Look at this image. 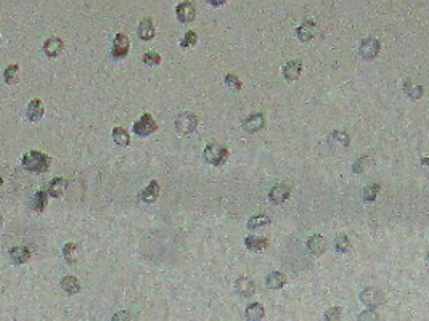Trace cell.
Masks as SVG:
<instances>
[{
	"label": "cell",
	"mask_w": 429,
	"mask_h": 321,
	"mask_svg": "<svg viewBox=\"0 0 429 321\" xmlns=\"http://www.w3.org/2000/svg\"><path fill=\"white\" fill-rule=\"evenodd\" d=\"M21 164L29 172L45 174V172H49V169H50L52 159L42 151H29L28 154L23 156Z\"/></svg>",
	"instance_id": "6da1fadb"
},
{
	"label": "cell",
	"mask_w": 429,
	"mask_h": 321,
	"mask_svg": "<svg viewBox=\"0 0 429 321\" xmlns=\"http://www.w3.org/2000/svg\"><path fill=\"white\" fill-rule=\"evenodd\" d=\"M203 154H204V159H206V162H208V164L220 167V166H224L228 160L230 151H228L227 146H224V144H220L217 142H211V143L206 144Z\"/></svg>",
	"instance_id": "7a4b0ae2"
},
{
	"label": "cell",
	"mask_w": 429,
	"mask_h": 321,
	"mask_svg": "<svg viewBox=\"0 0 429 321\" xmlns=\"http://www.w3.org/2000/svg\"><path fill=\"white\" fill-rule=\"evenodd\" d=\"M198 116L193 112H182L175 118V130L180 136H188L190 134H193L198 127Z\"/></svg>",
	"instance_id": "3957f363"
},
{
	"label": "cell",
	"mask_w": 429,
	"mask_h": 321,
	"mask_svg": "<svg viewBox=\"0 0 429 321\" xmlns=\"http://www.w3.org/2000/svg\"><path fill=\"white\" fill-rule=\"evenodd\" d=\"M360 302L366 305L368 308H378L386 302V297L381 289L370 286V288H365L363 291L360 292Z\"/></svg>",
	"instance_id": "277c9868"
},
{
	"label": "cell",
	"mask_w": 429,
	"mask_h": 321,
	"mask_svg": "<svg viewBox=\"0 0 429 321\" xmlns=\"http://www.w3.org/2000/svg\"><path fill=\"white\" fill-rule=\"evenodd\" d=\"M132 130L135 135H139V136H150L151 134H155L158 130V122L153 119V116L150 112H145L143 116L134 124Z\"/></svg>",
	"instance_id": "5b68a950"
},
{
	"label": "cell",
	"mask_w": 429,
	"mask_h": 321,
	"mask_svg": "<svg viewBox=\"0 0 429 321\" xmlns=\"http://www.w3.org/2000/svg\"><path fill=\"white\" fill-rule=\"evenodd\" d=\"M379 50H381V42L378 39H374V37H366V39L360 42V47H358L360 56L366 61L376 58Z\"/></svg>",
	"instance_id": "8992f818"
},
{
	"label": "cell",
	"mask_w": 429,
	"mask_h": 321,
	"mask_svg": "<svg viewBox=\"0 0 429 321\" xmlns=\"http://www.w3.org/2000/svg\"><path fill=\"white\" fill-rule=\"evenodd\" d=\"M130 50V40L129 37L126 34H116V37H114L113 40V48H111V56L114 60H122L127 56V53Z\"/></svg>",
	"instance_id": "52a82bcc"
},
{
	"label": "cell",
	"mask_w": 429,
	"mask_h": 321,
	"mask_svg": "<svg viewBox=\"0 0 429 321\" xmlns=\"http://www.w3.org/2000/svg\"><path fill=\"white\" fill-rule=\"evenodd\" d=\"M243 130L246 134H257L265 127V114L262 112H254L249 118H246L241 122Z\"/></svg>",
	"instance_id": "ba28073f"
},
{
	"label": "cell",
	"mask_w": 429,
	"mask_h": 321,
	"mask_svg": "<svg viewBox=\"0 0 429 321\" xmlns=\"http://www.w3.org/2000/svg\"><path fill=\"white\" fill-rule=\"evenodd\" d=\"M175 16H177V20L180 22H191L195 18H196V8L195 5L190 2V0H182V2L177 4V6H175Z\"/></svg>",
	"instance_id": "9c48e42d"
},
{
	"label": "cell",
	"mask_w": 429,
	"mask_h": 321,
	"mask_svg": "<svg viewBox=\"0 0 429 321\" xmlns=\"http://www.w3.org/2000/svg\"><path fill=\"white\" fill-rule=\"evenodd\" d=\"M159 193H161V186L159 183L156 180H151L147 186H145L140 193H139V200L140 202L143 204H153L155 202L158 198H159Z\"/></svg>",
	"instance_id": "30bf717a"
},
{
	"label": "cell",
	"mask_w": 429,
	"mask_h": 321,
	"mask_svg": "<svg viewBox=\"0 0 429 321\" xmlns=\"http://www.w3.org/2000/svg\"><path fill=\"white\" fill-rule=\"evenodd\" d=\"M291 196V186L286 183H278V185L272 186L269 191V198L273 204H283Z\"/></svg>",
	"instance_id": "8fae6325"
},
{
	"label": "cell",
	"mask_w": 429,
	"mask_h": 321,
	"mask_svg": "<svg viewBox=\"0 0 429 321\" xmlns=\"http://www.w3.org/2000/svg\"><path fill=\"white\" fill-rule=\"evenodd\" d=\"M317 32V24L312 20H304L301 26L296 29V36L301 42H310Z\"/></svg>",
	"instance_id": "7c38bea8"
},
{
	"label": "cell",
	"mask_w": 429,
	"mask_h": 321,
	"mask_svg": "<svg viewBox=\"0 0 429 321\" xmlns=\"http://www.w3.org/2000/svg\"><path fill=\"white\" fill-rule=\"evenodd\" d=\"M302 72V63L299 60H291L281 68V74L286 80H297Z\"/></svg>",
	"instance_id": "4fadbf2b"
},
{
	"label": "cell",
	"mask_w": 429,
	"mask_h": 321,
	"mask_svg": "<svg viewBox=\"0 0 429 321\" xmlns=\"http://www.w3.org/2000/svg\"><path fill=\"white\" fill-rule=\"evenodd\" d=\"M65 48V44L60 37H49L47 40L44 42V53L49 58H57L61 55V52Z\"/></svg>",
	"instance_id": "5bb4252c"
},
{
	"label": "cell",
	"mask_w": 429,
	"mask_h": 321,
	"mask_svg": "<svg viewBox=\"0 0 429 321\" xmlns=\"http://www.w3.org/2000/svg\"><path fill=\"white\" fill-rule=\"evenodd\" d=\"M307 249L313 257H320L326 250V241L321 234L315 233L307 240Z\"/></svg>",
	"instance_id": "9a60e30c"
},
{
	"label": "cell",
	"mask_w": 429,
	"mask_h": 321,
	"mask_svg": "<svg viewBox=\"0 0 429 321\" xmlns=\"http://www.w3.org/2000/svg\"><path fill=\"white\" fill-rule=\"evenodd\" d=\"M270 241L264 238V236H256V234H248L244 238V246L252 252H262L269 248Z\"/></svg>",
	"instance_id": "2e32d148"
},
{
	"label": "cell",
	"mask_w": 429,
	"mask_h": 321,
	"mask_svg": "<svg viewBox=\"0 0 429 321\" xmlns=\"http://www.w3.org/2000/svg\"><path fill=\"white\" fill-rule=\"evenodd\" d=\"M286 282H288L286 274L283 272H278V270L270 272L269 274H267V278H265V284H267V288H269V289H272V291H277V289L285 288Z\"/></svg>",
	"instance_id": "e0dca14e"
},
{
	"label": "cell",
	"mask_w": 429,
	"mask_h": 321,
	"mask_svg": "<svg viewBox=\"0 0 429 321\" xmlns=\"http://www.w3.org/2000/svg\"><path fill=\"white\" fill-rule=\"evenodd\" d=\"M235 288H236V291H238V294L243 296V297H246V299L256 294L254 281H252L251 278H248V276H240L238 280H236V282H235Z\"/></svg>",
	"instance_id": "ac0fdd59"
},
{
	"label": "cell",
	"mask_w": 429,
	"mask_h": 321,
	"mask_svg": "<svg viewBox=\"0 0 429 321\" xmlns=\"http://www.w3.org/2000/svg\"><path fill=\"white\" fill-rule=\"evenodd\" d=\"M402 90H403V94L407 95L410 100H413V102H416V100H419L421 96H423V86H421V84H418V82H413V80H410V79H405L403 80V84H402Z\"/></svg>",
	"instance_id": "d6986e66"
},
{
	"label": "cell",
	"mask_w": 429,
	"mask_h": 321,
	"mask_svg": "<svg viewBox=\"0 0 429 321\" xmlns=\"http://www.w3.org/2000/svg\"><path fill=\"white\" fill-rule=\"evenodd\" d=\"M44 112H45L44 103H42V100H39V98H34V100L28 104L26 116H28V119H29L31 122L41 120V119L44 118Z\"/></svg>",
	"instance_id": "ffe728a7"
},
{
	"label": "cell",
	"mask_w": 429,
	"mask_h": 321,
	"mask_svg": "<svg viewBox=\"0 0 429 321\" xmlns=\"http://www.w3.org/2000/svg\"><path fill=\"white\" fill-rule=\"evenodd\" d=\"M66 190H68V180L63 177H57L49 183L47 194L52 198H61L66 193Z\"/></svg>",
	"instance_id": "44dd1931"
},
{
	"label": "cell",
	"mask_w": 429,
	"mask_h": 321,
	"mask_svg": "<svg viewBox=\"0 0 429 321\" xmlns=\"http://www.w3.org/2000/svg\"><path fill=\"white\" fill-rule=\"evenodd\" d=\"M10 258L15 265H23L31 258V250L25 246H15L10 249Z\"/></svg>",
	"instance_id": "7402d4cb"
},
{
	"label": "cell",
	"mask_w": 429,
	"mask_h": 321,
	"mask_svg": "<svg viewBox=\"0 0 429 321\" xmlns=\"http://www.w3.org/2000/svg\"><path fill=\"white\" fill-rule=\"evenodd\" d=\"M244 316H246L248 321H259L265 316V308L262 304L259 302H252L249 304L246 310H244Z\"/></svg>",
	"instance_id": "603a6c76"
},
{
	"label": "cell",
	"mask_w": 429,
	"mask_h": 321,
	"mask_svg": "<svg viewBox=\"0 0 429 321\" xmlns=\"http://www.w3.org/2000/svg\"><path fill=\"white\" fill-rule=\"evenodd\" d=\"M139 37L142 40H151L155 37V24H153V20L150 16L143 18L139 24Z\"/></svg>",
	"instance_id": "cb8c5ba5"
},
{
	"label": "cell",
	"mask_w": 429,
	"mask_h": 321,
	"mask_svg": "<svg viewBox=\"0 0 429 321\" xmlns=\"http://www.w3.org/2000/svg\"><path fill=\"white\" fill-rule=\"evenodd\" d=\"M31 209L36 210V212H44L45 209H47L49 206V194L47 191H37V193L33 196V200H31Z\"/></svg>",
	"instance_id": "d4e9b609"
},
{
	"label": "cell",
	"mask_w": 429,
	"mask_h": 321,
	"mask_svg": "<svg viewBox=\"0 0 429 321\" xmlns=\"http://www.w3.org/2000/svg\"><path fill=\"white\" fill-rule=\"evenodd\" d=\"M60 286H61V289H63L66 294H70V296L78 294V292L81 291V282H79V280L76 278V276H71V274H68V276H65L63 280H61Z\"/></svg>",
	"instance_id": "484cf974"
},
{
	"label": "cell",
	"mask_w": 429,
	"mask_h": 321,
	"mask_svg": "<svg viewBox=\"0 0 429 321\" xmlns=\"http://www.w3.org/2000/svg\"><path fill=\"white\" fill-rule=\"evenodd\" d=\"M270 225V217L267 216L265 212H259L256 214V216H252L249 220H248V230H257V228H262V226H267Z\"/></svg>",
	"instance_id": "4316f807"
},
{
	"label": "cell",
	"mask_w": 429,
	"mask_h": 321,
	"mask_svg": "<svg viewBox=\"0 0 429 321\" xmlns=\"http://www.w3.org/2000/svg\"><path fill=\"white\" fill-rule=\"evenodd\" d=\"M113 140L121 148H126L130 144V135L124 127H114L113 128Z\"/></svg>",
	"instance_id": "83f0119b"
},
{
	"label": "cell",
	"mask_w": 429,
	"mask_h": 321,
	"mask_svg": "<svg viewBox=\"0 0 429 321\" xmlns=\"http://www.w3.org/2000/svg\"><path fill=\"white\" fill-rule=\"evenodd\" d=\"M334 246H336V250H338L339 254H347V252L352 249V242L347 238V234L339 233V234H336V238H334Z\"/></svg>",
	"instance_id": "f1b7e54d"
},
{
	"label": "cell",
	"mask_w": 429,
	"mask_h": 321,
	"mask_svg": "<svg viewBox=\"0 0 429 321\" xmlns=\"http://www.w3.org/2000/svg\"><path fill=\"white\" fill-rule=\"evenodd\" d=\"M373 166V159L370 156H360L354 164H352V172L354 174H363Z\"/></svg>",
	"instance_id": "f546056e"
},
{
	"label": "cell",
	"mask_w": 429,
	"mask_h": 321,
	"mask_svg": "<svg viewBox=\"0 0 429 321\" xmlns=\"http://www.w3.org/2000/svg\"><path fill=\"white\" fill-rule=\"evenodd\" d=\"M4 79L9 86H13L20 80V66L18 64H10L5 68L4 71Z\"/></svg>",
	"instance_id": "4dcf8cb0"
},
{
	"label": "cell",
	"mask_w": 429,
	"mask_h": 321,
	"mask_svg": "<svg viewBox=\"0 0 429 321\" xmlns=\"http://www.w3.org/2000/svg\"><path fill=\"white\" fill-rule=\"evenodd\" d=\"M328 140H329V143H336V144H339V146L347 148L349 143H350V136L342 130H334V132L329 134Z\"/></svg>",
	"instance_id": "1f68e13d"
},
{
	"label": "cell",
	"mask_w": 429,
	"mask_h": 321,
	"mask_svg": "<svg viewBox=\"0 0 429 321\" xmlns=\"http://www.w3.org/2000/svg\"><path fill=\"white\" fill-rule=\"evenodd\" d=\"M78 246H76L74 242H66L63 246V257L65 260L70 264V265H74L76 262H78Z\"/></svg>",
	"instance_id": "d6a6232c"
},
{
	"label": "cell",
	"mask_w": 429,
	"mask_h": 321,
	"mask_svg": "<svg viewBox=\"0 0 429 321\" xmlns=\"http://www.w3.org/2000/svg\"><path fill=\"white\" fill-rule=\"evenodd\" d=\"M379 191H381V185L379 183H370V185H366L365 188H363V200L366 201V202H373L374 200H376V196L379 194Z\"/></svg>",
	"instance_id": "836d02e7"
},
{
	"label": "cell",
	"mask_w": 429,
	"mask_h": 321,
	"mask_svg": "<svg viewBox=\"0 0 429 321\" xmlns=\"http://www.w3.org/2000/svg\"><path fill=\"white\" fill-rule=\"evenodd\" d=\"M198 42V34L196 30H188V32H185V36L180 39V47L183 50H188V48H193L195 45Z\"/></svg>",
	"instance_id": "e575fe53"
},
{
	"label": "cell",
	"mask_w": 429,
	"mask_h": 321,
	"mask_svg": "<svg viewBox=\"0 0 429 321\" xmlns=\"http://www.w3.org/2000/svg\"><path fill=\"white\" fill-rule=\"evenodd\" d=\"M142 61H143V63L147 64V66H153V68H155V66H159V64H161L163 58H161V55H159L158 52H147V53L143 55Z\"/></svg>",
	"instance_id": "d590c367"
},
{
	"label": "cell",
	"mask_w": 429,
	"mask_h": 321,
	"mask_svg": "<svg viewBox=\"0 0 429 321\" xmlns=\"http://www.w3.org/2000/svg\"><path fill=\"white\" fill-rule=\"evenodd\" d=\"M225 84H227L230 88H233V90H241V88H243L241 79H240L236 74H233V72H228V74L225 76Z\"/></svg>",
	"instance_id": "8d00e7d4"
},
{
	"label": "cell",
	"mask_w": 429,
	"mask_h": 321,
	"mask_svg": "<svg viewBox=\"0 0 429 321\" xmlns=\"http://www.w3.org/2000/svg\"><path fill=\"white\" fill-rule=\"evenodd\" d=\"M357 321H381L378 312H374V308H368L358 313Z\"/></svg>",
	"instance_id": "74e56055"
},
{
	"label": "cell",
	"mask_w": 429,
	"mask_h": 321,
	"mask_svg": "<svg viewBox=\"0 0 429 321\" xmlns=\"http://www.w3.org/2000/svg\"><path fill=\"white\" fill-rule=\"evenodd\" d=\"M342 308L341 307H331L325 312V321H341Z\"/></svg>",
	"instance_id": "f35d334b"
},
{
	"label": "cell",
	"mask_w": 429,
	"mask_h": 321,
	"mask_svg": "<svg viewBox=\"0 0 429 321\" xmlns=\"http://www.w3.org/2000/svg\"><path fill=\"white\" fill-rule=\"evenodd\" d=\"M130 320H132V315H130V312L127 310H121L118 313H114L111 318V321H130Z\"/></svg>",
	"instance_id": "ab89813d"
},
{
	"label": "cell",
	"mask_w": 429,
	"mask_h": 321,
	"mask_svg": "<svg viewBox=\"0 0 429 321\" xmlns=\"http://www.w3.org/2000/svg\"><path fill=\"white\" fill-rule=\"evenodd\" d=\"M208 4H211L212 6H222L227 4V0H208Z\"/></svg>",
	"instance_id": "60d3db41"
},
{
	"label": "cell",
	"mask_w": 429,
	"mask_h": 321,
	"mask_svg": "<svg viewBox=\"0 0 429 321\" xmlns=\"http://www.w3.org/2000/svg\"><path fill=\"white\" fill-rule=\"evenodd\" d=\"M2 225H4V218H2V216H0V228H2Z\"/></svg>",
	"instance_id": "b9f144b4"
},
{
	"label": "cell",
	"mask_w": 429,
	"mask_h": 321,
	"mask_svg": "<svg viewBox=\"0 0 429 321\" xmlns=\"http://www.w3.org/2000/svg\"><path fill=\"white\" fill-rule=\"evenodd\" d=\"M2 182H4V180H2V177H0V185H2Z\"/></svg>",
	"instance_id": "7bdbcfd3"
}]
</instances>
